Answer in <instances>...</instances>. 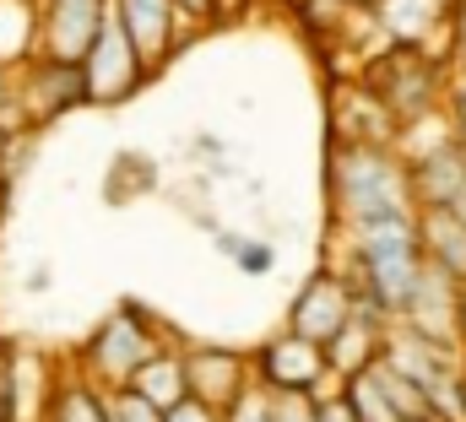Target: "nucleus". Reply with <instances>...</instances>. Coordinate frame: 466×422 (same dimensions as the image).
I'll list each match as a JSON object with an SVG mask.
<instances>
[{"label":"nucleus","instance_id":"1","mask_svg":"<svg viewBox=\"0 0 466 422\" xmlns=\"http://www.w3.org/2000/svg\"><path fill=\"white\" fill-rule=\"evenodd\" d=\"M326 196H331L337 227L385 222V216H418L412 168H407L401 146L331 141V152H326Z\"/></svg>","mask_w":466,"mask_h":422},{"label":"nucleus","instance_id":"2","mask_svg":"<svg viewBox=\"0 0 466 422\" xmlns=\"http://www.w3.org/2000/svg\"><path fill=\"white\" fill-rule=\"evenodd\" d=\"M174 336L163 330V319L152 315L141 298H125L109 309V319L71 352V368L82 374V379H93L98 390H119V385H130L136 374H141V363L152 357V352H163Z\"/></svg>","mask_w":466,"mask_h":422},{"label":"nucleus","instance_id":"3","mask_svg":"<svg viewBox=\"0 0 466 422\" xmlns=\"http://www.w3.org/2000/svg\"><path fill=\"white\" fill-rule=\"evenodd\" d=\"M445 82H451V65L434 55H418V49H385L369 60V76H363V87L401 119V130H412L434 108H445Z\"/></svg>","mask_w":466,"mask_h":422},{"label":"nucleus","instance_id":"4","mask_svg":"<svg viewBox=\"0 0 466 422\" xmlns=\"http://www.w3.org/2000/svg\"><path fill=\"white\" fill-rule=\"evenodd\" d=\"M249 363H255V379L271 390V396H331L337 390V379H331V363H326V347L320 341H304L299 330H277V336H266L255 352H249Z\"/></svg>","mask_w":466,"mask_h":422},{"label":"nucleus","instance_id":"5","mask_svg":"<svg viewBox=\"0 0 466 422\" xmlns=\"http://www.w3.org/2000/svg\"><path fill=\"white\" fill-rule=\"evenodd\" d=\"M147 82H152V65L141 60V49L125 38V27L109 16L104 33H98V44H93L87 60H82L87 108H115V104H125V98H136Z\"/></svg>","mask_w":466,"mask_h":422},{"label":"nucleus","instance_id":"6","mask_svg":"<svg viewBox=\"0 0 466 422\" xmlns=\"http://www.w3.org/2000/svg\"><path fill=\"white\" fill-rule=\"evenodd\" d=\"M451 5L456 0H369V22L385 49H418L451 65Z\"/></svg>","mask_w":466,"mask_h":422},{"label":"nucleus","instance_id":"7","mask_svg":"<svg viewBox=\"0 0 466 422\" xmlns=\"http://www.w3.org/2000/svg\"><path fill=\"white\" fill-rule=\"evenodd\" d=\"M11 104L16 119L27 130H44L55 119H66L71 108H87V87H82V65H66V60H33L11 76Z\"/></svg>","mask_w":466,"mask_h":422},{"label":"nucleus","instance_id":"8","mask_svg":"<svg viewBox=\"0 0 466 422\" xmlns=\"http://www.w3.org/2000/svg\"><path fill=\"white\" fill-rule=\"evenodd\" d=\"M109 16L115 0H38V55L82 65Z\"/></svg>","mask_w":466,"mask_h":422},{"label":"nucleus","instance_id":"9","mask_svg":"<svg viewBox=\"0 0 466 422\" xmlns=\"http://www.w3.org/2000/svg\"><path fill=\"white\" fill-rule=\"evenodd\" d=\"M115 22L125 27V38L141 49V60L152 65V76L190 44L196 22L179 11V0H115Z\"/></svg>","mask_w":466,"mask_h":422},{"label":"nucleus","instance_id":"10","mask_svg":"<svg viewBox=\"0 0 466 422\" xmlns=\"http://www.w3.org/2000/svg\"><path fill=\"white\" fill-rule=\"evenodd\" d=\"M352 315H358L352 282L337 266H320V271H309L304 287L293 293V304H288V330H299L304 341H320V347H326Z\"/></svg>","mask_w":466,"mask_h":422},{"label":"nucleus","instance_id":"11","mask_svg":"<svg viewBox=\"0 0 466 422\" xmlns=\"http://www.w3.org/2000/svg\"><path fill=\"white\" fill-rule=\"evenodd\" d=\"M185 374H190V396L207 401L212 412H228L233 401L255 385L249 352L223 347V341H190L185 347Z\"/></svg>","mask_w":466,"mask_h":422},{"label":"nucleus","instance_id":"12","mask_svg":"<svg viewBox=\"0 0 466 422\" xmlns=\"http://www.w3.org/2000/svg\"><path fill=\"white\" fill-rule=\"evenodd\" d=\"M401 325L418 330V336H429V341H440V347L461 352V282H451L445 271L423 266V282H418Z\"/></svg>","mask_w":466,"mask_h":422},{"label":"nucleus","instance_id":"13","mask_svg":"<svg viewBox=\"0 0 466 422\" xmlns=\"http://www.w3.org/2000/svg\"><path fill=\"white\" fill-rule=\"evenodd\" d=\"M385 330H390V319L358 304V315L326 341V363H331V379H337V385L380 363V352H385Z\"/></svg>","mask_w":466,"mask_h":422},{"label":"nucleus","instance_id":"14","mask_svg":"<svg viewBox=\"0 0 466 422\" xmlns=\"http://www.w3.org/2000/svg\"><path fill=\"white\" fill-rule=\"evenodd\" d=\"M418 249L434 271H445L451 282H466V216L451 206H423L418 211Z\"/></svg>","mask_w":466,"mask_h":422},{"label":"nucleus","instance_id":"15","mask_svg":"<svg viewBox=\"0 0 466 422\" xmlns=\"http://www.w3.org/2000/svg\"><path fill=\"white\" fill-rule=\"evenodd\" d=\"M130 390L141 401H152L157 412H174L179 401H190V374H185V341H168L163 352H152L141 363V374L130 379Z\"/></svg>","mask_w":466,"mask_h":422},{"label":"nucleus","instance_id":"16","mask_svg":"<svg viewBox=\"0 0 466 422\" xmlns=\"http://www.w3.org/2000/svg\"><path fill=\"white\" fill-rule=\"evenodd\" d=\"M38 60V0H0V71Z\"/></svg>","mask_w":466,"mask_h":422},{"label":"nucleus","instance_id":"17","mask_svg":"<svg viewBox=\"0 0 466 422\" xmlns=\"http://www.w3.org/2000/svg\"><path fill=\"white\" fill-rule=\"evenodd\" d=\"M44 422H109V407H104V390L93 379H82L76 368H66L55 401H49V417Z\"/></svg>","mask_w":466,"mask_h":422},{"label":"nucleus","instance_id":"18","mask_svg":"<svg viewBox=\"0 0 466 422\" xmlns=\"http://www.w3.org/2000/svg\"><path fill=\"white\" fill-rule=\"evenodd\" d=\"M337 390H342V401L352 407L358 422H401V412L390 407V396H385V385H380V363L363 368V374H352V379H342Z\"/></svg>","mask_w":466,"mask_h":422},{"label":"nucleus","instance_id":"19","mask_svg":"<svg viewBox=\"0 0 466 422\" xmlns=\"http://www.w3.org/2000/svg\"><path fill=\"white\" fill-rule=\"evenodd\" d=\"M212 238L233 260V271H244V276H271L277 271V244L271 238H244V233H228V227H212Z\"/></svg>","mask_w":466,"mask_h":422},{"label":"nucleus","instance_id":"20","mask_svg":"<svg viewBox=\"0 0 466 422\" xmlns=\"http://www.w3.org/2000/svg\"><path fill=\"white\" fill-rule=\"evenodd\" d=\"M104 407H109V422H163V412H157L152 401H141L130 385L104 390Z\"/></svg>","mask_w":466,"mask_h":422},{"label":"nucleus","instance_id":"21","mask_svg":"<svg viewBox=\"0 0 466 422\" xmlns=\"http://www.w3.org/2000/svg\"><path fill=\"white\" fill-rule=\"evenodd\" d=\"M271 417H277V396H271L260 379H255V385H249V390L228 407V412H223V422H271Z\"/></svg>","mask_w":466,"mask_h":422},{"label":"nucleus","instance_id":"22","mask_svg":"<svg viewBox=\"0 0 466 422\" xmlns=\"http://www.w3.org/2000/svg\"><path fill=\"white\" fill-rule=\"evenodd\" d=\"M445 119H451L456 141H466V65H451V82H445Z\"/></svg>","mask_w":466,"mask_h":422},{"label":"nucleus","instance_id":"23","mask_svg":"<svg viewBox=\"0 0 466 422\" xmlns=\"http://www.w3.org/2000/svg\"><path fill=\"white\" fill-rule=\"evenodd\" d=\"M271 422H320V396H277Z\"/></svg>","mask_w":466,"mask_h":422},{"label":"nucleus","instance_id":"24","mask_svg":"<svg viewBox=\"0 0 466 422\" xmlns=\"http://www.w3.org/2000/svg\"><path fill=\"white\" fill-rule=\"evenodd\" d=\"M163 422H223V412H212L207 401H196V396H190V401H179L174 412H163Z\"/></svg>","mask_w":466,"mask_h":422},{"label":"nucleus","instance_id":"25","mask_svg":"<svg viewBox=\"0 0 466 422\" xmlns=\"http://www.w3.org/2000/svg\"><path fill=\"white\" fill-rule=\"evenodd\" d=\"M451 65H466V0L451 5Z\"/></svg>","mask_w":466,"mask_h":422},{"label":"nucleus","instance_id":"26","mask_svg":"<svg viewBox=\"0 0 466 422\" xmlns=\"http://www.w3.org/2000/svg\"><path fill=\"white\" fill-rule=\"evenodd\" d=\"M179 11H185L196 27H207V22H223V0H179Z\"/></svg>","mask_w":466,"mask_h":422},{"label":"nucleus","instance_id":"27","mask_svg":"<svg viewBox=\"0 0 466 422\" xmlns=\"http://www.w3.org/2000/svg\"><path fill=\"white\" fill-rule=\"evenodd\" d=\"M320 422H358V417H352V407L342 401V390L320 396Z\"/></svg>","mask_w":466,"mask_h":422},{"label":"nucleus","instance_id":"28","mask_svg":"<svg viewBox=\"0 0 466 422\" xmlns=\"http://www.w3.org/2000/svg\"><path fill=\"white\" fill-rule=\"evenodd\" d=\"M5 114H11V71H0V125H5Z\"/></svg>","mask_w":466,"mask_h":422},{"label":"nucleus","instance_id":"29","mask_svg":"<svg viewBox=\"0 0 466 422\" xmlns=\"http://www.w3.org/2000/svg\"><path fill=\"white\" fill-rule=\"evenodd\" d=\"M5 206H11V185L0 179V227H5Z\"/></svg>","mask_w":466,"mask_h":422},{"label":"nucleus","instance_id":"30","mask_svg":"<svg viewBox=\"0 0 466 422\" xmlns=\"http://www.w3.org/2000/svg\"><path fill=\"white\" fill-rule=\"evenodd\" d=\"M461 357H466V282H461Z\"/></svg>","mask_w":466,"mask_h":422},{"label":"nucleus","instance_id":"31","mask_svg":"<svg viewBox=\"0 0 466 422\" xmlns=\"http://www.w3.org/2000/svg\"><path fill=\"white\" fill-rule=\"evenodd\" d=\"M401 422H440V417H401Z\"/></svg>","mask_w":466,"mask_h":422},{"label":"nucleus","instance_id":"32","mask_svg":"<svg viewBox=\"0 0 466 422\" xmlns=\"http://www.w3.org/2000/svg\"><path fill=\"white\" fill-rule=\"evenodd\" d=\"M461 401H466V379H461Z\"/></svg>","mask_w":466,"mask_h":422},{"label":"nucleus","instance_id":"33","mask_svg":"<svg viewBox=\"0 0 466 422\" xmlns=\"http://www.w3.org/2000/svg\"><path fill=\"white\" fill-rule=\"evenodd\" d=\"M0 146H5V130H0Z\"/></svg>","mask_w":466,"mask_h":422}]
</instances>
